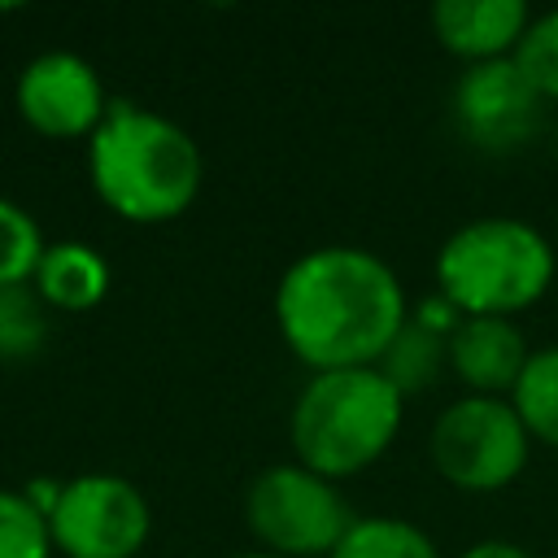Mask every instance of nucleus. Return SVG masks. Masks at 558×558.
<instances>
[{
	"label": "nucleus",
	"instance_id": "6",
	"mask_svg": "<svg viewBox=\"0 0 558 558\" xmlns=\"http://www.w3.org/2000/svg\"><path fill=\"white\" fill-rule=\"evenodd\" d=\"M527 449H532V436L514 414L510 397L462 392L440 410L427 436L436 475L462 493L510 488L527 466Z\"/></svg>",
	"mask_w": 558,
	"mask_h": 558
},
{
	"label": "nucleus",
	"instance_id": "18",
	"mask_svg": "<svg viewBox=\"0 0 558 558\" xmlns=\"http://www.w3.org/2000/svg\"><path fill=\"white\" fill-rule=\"evenodd\" d=\"M514 65L536 87V96L545 105L558 100V9H549V13L527 22V31H523V39L514 48Z\"/></svg>",
	"mask_w": 558,
	"mask_h": 558
},
{
	"label": "nucleus",
	"instance_id": "14",
	"mask_svg": "<svg viewBox=\"0 0 558 558\" xmlns=\"http://www.w3.org/2000/svg\"><path fill=\"white\" fill-rule=\"evenodd\" d=\"M449 366V340L418 327L414 318H405V327L397 331V340L388 344V353L379 357V375L401 392H423L440 371Z\"/></svg>",
	"mask_w": 558,
	"mask_h": 558
},
{
	"label": "nucleus",
	"instance_id": "17",
	"mask_svg": "<svg viewBox=\"0 0 558 558\" xmlns=\"http://www.w3.org/2000/svg\"><path fill=\"white\" fill-rule=\"evenodd\" d=\"M44 248H48V240H44L39 222L17 201L0 196V288L31 283Z\"/></svg>",
	"mask_w": 558,
	"mask_h": 558
},
{
	"label": "nucleus",
	"instance_id": "16",
	"mask_svg": "<svg viewBox=\"0 0 558 558\" xmlns=\"http://www.w3.org/2000/svg\"><path fill=\"white\" fill-rule=\"evenodd\" d=\"M48 344V305L31 283L0 288V362H26Z\"/></svg>",
	"mask_w": 558,
	"mask_h": 558
},
{
	"label": "nucleus",
	"instance_id": "22",
	"mask_svg": "<svg viewBox=\"0 0 558 558\" xmlns=\"http://www.w3.org/2000/svg\"><path fill=\"white\" fill-rule=\"evenodd\" d=\"M235 558H275V554H262V549H253V554H235Z\"/></svg>",
	"mask_w": 558,
	"mask_h": 558
},
{
	"label": "nucleus",
	"instance_id": "9",
	"mask_svg": "<svg viewBox=\"0 0 558 558\" xmlns=\"http://www.w3.org/2000/svg\"><path fill=\"white\" fill-rule=\"evenodd\" d=\"M13 100L22 122L48 140H92V131L109 113V96L96 65L65 48L31 57L17 70Z\"/></svg>",
	"mask_w": 558,
	"mask_h": 558
},
{
	"label": "nucleus",
	"instance_id": "21",
	"mask_svg": "<svg viewBox=\"0 0 558 558\" xmlns=\"http://www.w3.org/2000/svg\"><path fill=\"white\" fill-rule=\"evenodd\" d=\"M458 558H532V554L523 545H514V541H475Z\"/></svg>",
	"mask_w": 558,
	"mask_h": 558
},
{
	"label": "nucleus",
	"instance_id": "11",
	"mask_svg": "<svg viewBox=\"0 0 558 558\" xmlns=\"http://www.w3.org/2000/svg\"><path fill=\"white\" fill-rule=\"evenodd\" d=\"M532 13L523 0H440L432 9V31L445 52L466 65L514 57Z\"/></svg>",
	"mask_w": 558,
	"mask_h": 558
},
{
	"label": "nucleus",
	"instance_id": "2",
	"mask_svg": "<svg viewBox=\"0 0 558 558\" xmlns=\"http://www.w3.org/2000/svg\"><path fill=\"white\" fill-rule=\"evenodd\" d=\"M87 179L109 214L157 227L192 209L205 161L179 122L135 100H109L105 122L87 140Z\"/></svg>",
	"mask_w": 558,
	"mask_h": 558
},
{
	"label": "nucleus",
	"instance_id": "13",
	"mask_svg": "<svg viewBox=\"0 0 558 558\" xmlns=\"http://www.w3.org/2000/svg\"><path fill=\"white\" fill-rule=\"evenodd\" d=\"M510 405L523 418L532 440L558 449V344L532 349V357L510 392Z\"/></svg>",
	"mask_w": 558,
	"mask_h": 558
},
{
	"label": "nucleus",
	"instance_id": "19",
	"mask_svg": "<svg viewBox=\"0 0 558 558\" xmlns=\"http://www.w3.org/2000/svg\"><path fill=\"white\" fill-rule=\"evenodd\" d=\"M0 558H52L48 519L22 497V488H0Z\"/></svg>",
	"mask_w": 558,
	"mask_h": 558
},
{
	"label": "nucleus",
	"instance_id": "1",
	"mask_svg": "<svg viewBox=\"0 0 558 558\" xmlns=\"http://www.w3.org/2000/svg\"><path fill=\"white\" fill-rule=\"evenodd\" d=\"M405 318L410 305L397 270L357 244L301 253L275 288L279 336L310 375L379 366Z\"/></svg>",
	"mask_w": 558,
	"mask_h": 558
},
{
	"label": "nucleus",
	"instance_id": "3",
	"mask_svg": "<svg viewBox=\"0 0 558 558\" xmlns=\"http://www.w3.org/2000/svg\"><path fill=\"white\" fill-rule=\"evenodd\" d=\"M405 397L379 375V366L318 371L292 401L288 440L301 466L349 480L375 466L401 432Z\"/></svg>",
	"mask_w": 558,
	"mask_h": 558
},
{
	"label": "nucleus",
	"instance_id": "10",
	"mask_svg": "<svg viewBox=\"0 0 558 558\" xmlns=\"http://www.w3.org/2000/svg\"><path fill=\"white\" fill-rule=\"evenodd\" d=\"M532 349L514 318H462L449 336V371L471 397H510Z\"/></svg>",
	"mask_w": 558,
	"mask_h": 558
},
{
	"label": "nucleus",
	"instance_id": "4",
	"mask_svg": "<svg viewBox=\"0 0 558 558\" xmlns=\"http://www.w3.org/2000/svg\"><path fill=\"white\" fill-rule=\"evenodd\" d=\"M558 257L523 218H471L436 253V292L466 318H510L554 283Z\"/></svg>",
	"mask_w": 558,
	"mask_h": 558
},
{
	"label": "nucleus",
	"instance_id": "5",
	"mask_svg": "<svg viewBox=\"0 0 558 558\" xmlns=\"http://www.w3.org/2000/svg\"><path fill=\"white\" fill-rule=\"evenodd\" d=\"M244 523L257 536L262 554L275 558H331V549L349 536L357 514L349 510L336 480L279 462L266 466L244 493Z\"/></svg>",
	"mask_w": 558,
	"mask_h": 558
},
{
	"label": "nucleus",
	"instance_id": "20",
	"mask_svg": "<svg viewBox=\"0 0 558 558\" xmlns=\"http://www.w3.org/2000/svg\"><path fill=\"white\" fill-rule=\"evenodd\" d=\"M410 318H414L418 327H427V331H436V336H445V340H449L466 314H462L458 305H449V301L436 292V296H423V301L414 305V314H410Z\"/></svg>",
	"mask_w": 558,
	"mask_h": 558
},
{
	"label": "nucleus",
	"instance_id": "15",
	"mask_svg": "<svg viewBox=\"0 0 558 558\" xmlns=\"http://www.w3.org/2000/svg\"><path fill=\"white\" fill-rule=\"evenodd\" d=\"M331 558H440V549L410 519H397V514H357V523L331 549Z\"/></svg>",
	"mask_w": 558,
	"mask_h": 558
},
{
	"label": "nucleus",
	"instance_id": "8",
	"mask_svg": "<svg viewBox=\"0 0 558 558\" xmlns=\"http://www.w3.org/2000/svg\"><path fill=\"white\" fill-rule=\"evenodd\" d=\"M453 126L484 153H514L545 126V100L519 74L514 57L466 65L453 83Z\"/></svg>",
	"mask_w": 558,
	"mask_h": 558
},
{
	"label": "nucleus",
	"instance_id": "12",
	"mask_svg": "<svg viewBox=\"0 0 558 558\" xmlns=\"http://www.w3.org/2000/svg\"><path fill=\"white\" fill-rule=\"evenodd\" d=\"M31 288L57 314H87L109 292V266L96 248H87L78 240H57L44 248Z\"/></svg>",
	"mask_w": 558,
	"mask_h": 558
},
{
	"label": "nucleus",
	"instance_id": "7",
	"mask_svg": "<svg viewBox=\"0 0 558 558\" xmlns=\"http://www.w3.org/2000/svg\"><path fill=\"white\" fill-rule=\"evenodd\" d=\"M153 532L148 497L113 471H87L61 484L48 536L61 558H135Z\"/></svg>",
	"mask_w": 558,
	"mask_h": 558
}]
</instances>
